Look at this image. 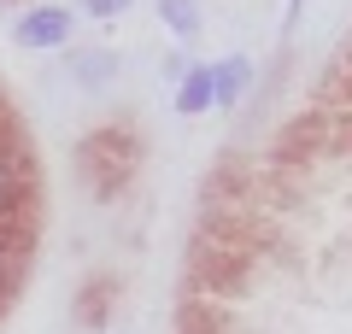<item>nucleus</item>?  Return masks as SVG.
<instances>
[{"instance_id": "nucleus-5", "label": "nucleus", "mask_w": 352, "mask_h": 334, "mask_svg": "<svg viewBox=\"0 0 352 334\" xmlns=\"http://www.w3.org/2000/svg\"><path fill=\"white\" fill-rule=\"evenodd\" d=\"M124 6H129V0H88V12H94V18H118Z\"/></svg>"}, {"instance_id": "nucleus-4", "label": "nucleus", "mask_w": 352, "mask_h": 334, "mask_svg": "<svg viewBox=\"0 0 352 334\" xmlns=\"http://www.w3.org/2000/svg\"><path fill=\"white\" fill-rule=\"evenodd\" d=\"M159 12L170 18L176 36H194V24H200V6H194V0H159Z\"/></svg>"}, {"instance_id": "nucleus-3", "label": "nucleus", "mask_w": 352, "mask_h": 334, "mask_svg": "<svg viewBox=\"0 0 352 334\" xmlns=\"http://www.w3.org/2000/svg\"><path fill=\"white\" fill-rule=\"evenodd\" d=\"M212 106V65H194L188 76H182V88H176V111H206Z\"/></svg>"}, {"instance_id": "nucleus-2", "label": "nucleus", "mask_w": 352, "mask_h": 334, "mask_svg": "<svg viewBox=\"0 0 352 334\" xmlns=\"http://www.w3.org/2000/svg\"><path fill=\"white\" fill-rule=\"evenodd\" d=\"M247 59H223V65H212V106H235L241 100V88H247Z\"/></svg>"}, {"instance_id": "nucleus-1", "label": "nucleus", "mask_w": 352, "mask_h": 334, "mask_svg": "<svg viewBox=\"0 0 352 334\" xmlns=\"http://www.w3.org/2000/svg\"><path fill=\"white\" fill-rule=\"evenodd\" d=\"M24 47H59V41H71V12H59V6H36V12L18 18L12 30Z\"/></svg>"}]
</instances>
